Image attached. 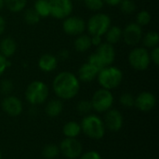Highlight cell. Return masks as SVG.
Wrapping results in <instances>:
<instances>
[{"mask_svg":"<svg viewBox=\"0 0 159 159\" xmlns=\"http://www.w3.org/2000/svg\"><path fill=\"white\" fill-rule=\"evenodd\" d=\"M52 89L58 99L69 101L78 94L80 90V81L75 74L63 71L59 73L53 79Z\"/></svg>","mask_w":159,"mask_h":159,"instance_id":"6da1fadb","label":"cell"},{"mask_svg":"<svg viewBox=\"0 0 159 159\" xmlns=\"http://www.w3.org/2000/svg\"><path fill=\"white\" fill-rule=\"evenodd\" d=\"M81 132H83L88 138L98 141L104 137L106 129L102 118L94 114H89L84 116L80 122Z\"/></svg>","mask_w":159,"mask_h":159,"instance_id":"7a4b0ae2","label":"cell"},{"mask_svg":"<svg viewBox=\"0 0 159 159\" xmlns=\"http://www.w3.org/2000/svg\"><path fill=\"white\" fill-rule=\"evenodd\" d=\"M97 80L102 89L112 91L121 85L123 81V72L118 67L109 65L100 70Z\"/></svg>","mask_w":159,"mask_h":159,"instance_id":"3957f363","label":"cell"},{"mask_svg":"<svg viewBox=\"0 0 159 159\" xmlns=\"http://www.w3.org/2000/svg\"><path fill=\"white\" fill-rule=\"evenodd\" d=\"M49 94L48 85L40 80L31 82L25 89V99L32 106H37L47 102Z\"/></svg>","mask_w":159,"mask_h":159,"instance_id":"277c9868","label":"cell"},{"mask_svg":"<svg viewBox=\"0 0 159 159\" xmlns=\"http://www.w3.org/2000/svg\"><path fill=\"white\" fill-rule=\"evenodd\" d=\"M112 20L109 15L105 13H96L92 15L88 22H86V29L88 30L89 35L102 36L105 34L109 27L111 26Z\"/></svg>","mask_w":159,"mask_h":159,"instance_id":"5b68a950","label":"cell"},{"mask_svg":"<svg viewBox=\"0 0 159 159\" xmlns=\"http://www.w3.org/2000/svg\"><path fill=\"white\" fill-rule=\"evenodd\" d=\"M115 102L114 95L111 90L101 88L96 90L90 100L92 110L98 114H104L111 108H113Z\"/></svg>","mask_w":159,"mask_h":159,"instance_id":"8992f818","label":"cell"},{"mask_svg":"<svg viewBox=\"0 0 159 159\" xmlns=\"http://www.w3.org/2000/svg\"><path fill=\"white\" fill-rule=\"evenodd\" d=\"M129 63L134 70L145 71L151 63L150 53L147 48L143 47L134 48L129 54Z\"/></svg>","mask_w":159,"mask_h":159,"instance_id":"52a82bcc","label":"cell"},{"mask_svg":"<svg viewBox=\"0 0 159 159\" xmlns=\"http://www.w3.org/2000/svg\"><path fill=\"white\" fill-rule=\"evenodd\" d=\"M60 154L67 159H77L83 153V146L77 138H64L59 144Z\"/></svg>","mask_w":159,"mask_h":159,"instance_id":"ba28073f","label":"cell"},{"mask_svg":"<svg viewBox=\"0 0 159 159\" xmlns=\"http://www.w3.org/2000/svg\"><path fill=\"white\" fill-rule=\"evenodd\" d=\"M50 16L57 20H64L73 12L72 0H48Z\"/></svg>","mask_w":159,"mask_h":159,"instance_id":"9c48e42d","label":"cell"},{"mask_svg":"<svg viewBox=\"0 0 159 159\" xmlns=\"http://www.w3.org/2000/svg\"><path fill=\"white\" fill-rule=\"evenodd\" d=\"M102 121L106 130L111 132H118L124 125V116L119 110L111 108L104 113Z\"/></svg>","mask_w":159,"mask_h":159,"instance_id":"30bf717a","label":"cell"},{"mask_svg":"<svg viewBox=\"0 0 159 159\" xmlns=\"http://www.w3.org/2000/svg\"><path fill=\"white\" fill-rule=\"evenodd\" d=\"M62 29L65 34L73 36H77L84 34L86 30V21L77 16H69L63 20Z\"/></svg>","mask_w":159,"mask_h":159,"instance_id":"8fae6325","label":"cell"},{"mask_svg":"<svg viewBox=\"0 0 159 159\" xmlns=\"http://www.w3.org/2000/svg\"><path fill=\"white\" fill-rule=\"evenodd\" d=\"M122 37L128 46H137L143 38V29L136 22L129 23L122 30Z\"/></svg>","mask_w":159,"mask_h":159,"instance_id":"7c38bea8","label":"cell"},{"mask_svg":"<svg viewBox=\"0 0 159 159\" xmlns=\"http://www.w3.org/2000/svg\"><path fill=\"white\" fill-rule=\"evenodd\" d=\"M1 108L10 117H17L23 111V105L21 101L13 95H7L2 100Z\"/></svg>","mask_w":159,"mask_h":159,"instance_id":"4fadbf2b","label":"cell"},{"mask_svg":"<svg viewBox=\"0 0 159 159\" xmlns=\"http://www.w3.org/2000/svg\"><path fill=\"white\" fill-rule=\"evenodd\" d=\"M157 105V98L150 91H143L135 97L134 106L141 112H150Z\"/></svg>","mask_w":159,"mask_h":159,"instance_id":"5bb4252c","label":"cell"},{"mask_svg":"<svg viewBox=\"0 0 159 159\" xmlns=\"http://www.w3.org/2000/svg\"><path fill=\"white\" fill-rule=\"evenodd\" d=\"M96 54L99 56L105 67L112 65L116 59V49L114 45H111L107 42L102 43L97 47Z\"/></svg>","mask_w":159,"mask_h":159,"instance_id":"9a60e30c","label":"cell"},{"mask_svg":"<svg viewBox=\"0 0 159 159\" xmlns=\"http://www.w3.org/2000/svg\"><path fill=\"white\" fill-rule=\"evenodd\" d=\"M99 72V69H97L95 66L89 62H86L80 66L76 76L79 79V81L84 83H89L97 78Z\"/></svg>","mask_w":159,"mask_h":159,"instance_id":"2e32d148","label":"cell"},{"mask_svg":"<svg viewBox=\"0 0 159 159\" xmlns=\"http://www.w3.org/2000/svg\"><path fill=\"white\" fill-rule=\"evenodd\" d=\"M38 68L45 72V73H50L52 71H54L57 68L58 65V58L50 53H46L43 54L37 62Z\"/></svg>","mask_w":159,"mask_h":159,"instance_id":"e0dca14e","label":"cell"},{"mask_svg":"<svg viewBox=\"0 0 159 159\" xmlns=\"http://www.w3.org/2000/svg\"><path fill=\"white\" fill-rule=\"evenodd\" d=\"M17 49V44L16 41L10 37L7 36L1 39L0 41V54H2L5 58H10L12 57Z\"/></svg>","mask_w":159,"mask_h":159,"instance_id":"ac0fdd59","label":"cell"},{"mask_svg":"<svg viewBox=\"0 0 159 159\" xmlns=\"http://www.w3.org/2000/svg\"><path fill=\"white\" fill-rule=\"evenodd\" d=\"M63 111V102L60 99H52L48 101L45 106V113L48 117H58Z\"/></svg>","mask_w":159,"mask_h":159,"instance_id":"d6986e66","label":"cell"},{"mask_svg":"<svg viewBox=\"0 0 159 159\" xmlns=\"http://www.w3.org/2000/svg\"><path fill=\"white\" fill-rule=\"evenodd\" d=\"M62 133L65 138H77L81 133L80 123L75 120L66 122L62 127Z\"/></svg>","mask_w":159,"mask_h":159,"instance_id":"ffe728a7","label":"cell"},{"mask_svg":"<svg viewBox=\"0 0 159 159\" xmlns=\"http://www.w3.org/2000/svg\"><path fill=\"white\" fill-rule=\"evenodd\" d=\"M91 39L89 34H81L77 35L74 42V48L78 52H86L91 48Z\"/></svg>","mask_w":159,"mask_h":159,"instance_id":"44dd1931","label":"cell"},{"mask_svg":"<svg viewBox=\"0 0 159 159\" xmlns=\"http://www.w3.org/2000/svg\"><path fill=\"white\" fill-rule=\"evenodd\" d=\"M104 35H105V39L107 43L111 45H115L118 43L120 39L122 38V29L119 26L111 25Z\"/></svg>","mask_w":159,"mask_h":159,"instance_id":"7402d4cb","label":"cell"},{"mask_svg":"<svg viewBox=\"0 0 159 159\" xmlns=\"http://www.w3.org/2000/svg\"><path fill=\"white\" fill-rule=\"evenodd\" d=\"M143 48H154L156 47H158L159 44V34L156 31L148 32L144 36H143L142 40Z\"/></svg>","mask_w":159,"mask_h":159,"instance_id":"603a6c76","label":"cell"},{"mask_svg":"<svg viewBox=\"0 0 159 159\" xmlns=\"http://www.w3.org/2000/svg\"><path fill=\"white\" fill-rule=\"evenodd\" d=\"M34 9L36 11L40 18H47L50 16L48 0H36L34 6Z\"/></svg>","mask_w":159,"mask_h":159,"instance_id":"cb8c5ba5","label":"cell"},{"mask_svg":"<svg viewBox=\"0 0 159 159\" xmlns=\"http://www.w3.org/2000/svg\"><path fill=\"white\" fill-rule=\"evenodd\" d=\"M27 2L28 0H5V7L9 11L17 13L25 8Z\"/></svg>","mask_w":159,"mask_h":159,"instance_id":"d4e9b609","label":"cell"},{"mask_svg":"<svg viewBox=\"0 0 159 159\" xmlns=\"http://www.w3.org/2000/svg\"><path fill=\"white\" fill-rule=\"evenodd\" d=\"M60 155L59 145L54 143H49L45 145L42 150V157L45 159H55Z\"/></svg>","mask_w":159,"mask_h":159,"instance_id":"484cf974","label":"cell"},{"mask_svg":"<svg viewBox=\"0 0 159 159\" xmlns=\"http://www.w3.org/2000/svg\"><path fill=\"white\" fill-rule=\"evenodd\" d=\"M23 19H24V21L27 24H29V25H35V24H37L39 22L41 18L39 17V15L36 13V11L34 8H28L24 12Z\"/></svg>","mask_w":159,"mask_h":159,"instance_id":"4316f807","label":"cell"},{"mask_svg":"<svg viewBox=\"0 0 159 159\" xmlns=\"http://www.w3.org/2000/svg\"><path fill=\"white\" fill-rule=\"evenodd\" d=\"M151 20H152L151 14L147 10H141L136 16V23L141 27L148 25Z\"/></svg>","mask_w":159,"mask_h":159,"instance_id":"83f0119b","label":"cell"},{"mask_svg":"<svg viewBox=\"0 0 159 159\" xmlns=\"http://www.w3.org/2000/svg\"><path fill=\"white\" fill-rule=\"evenodd\" d=\"M119 102L122 106H124L126 108L134 107L135 97L129 92H125V93L121 94V96L119 97Z\"/></svg>","mask_w":159,"mask_h":159,"instance_id":"f1b7e54d","label":"cell"},{"mask_svg":"<svg viewBox=\"0 0 159 159\" xmlns=\"http://www.w3.org/2000/svg\"><path fill=\"white\" fill-rule=\"evenodd\" d=\"M76 110L80 115H83V116H87V115L90 114V112L92 111V106H91L90 101L81 100L76 104Z\"/></svg>","mask_w":159,"mask_h":159,"instance_id":"f546056e","label":"cell"},{"mask_svg":"<svg viewBox=\"0 0 159 159\" xmlns=\"http://www.w3.org/2000/svg\"><path fill=\"white\" fill-rule=\"evenodd\" d=\"M118 6L120 10L125 14H131L136 10V5L132 0H122Z\"/></svg>","mask_w":159,"mask_h":159,"instance_id":"4dcf8cb0","label":"cell"},{"mask_svg":"<svg viewBox=\"0 0 159 159\" xmlns=\"http://www.w3.org/2000/svg\"><path fill=\"white\" fill-rule=\"evenodd\" d=\"M84 3L87 8L92 11H100L104 6L103 0H84Z\"/></svg>","mask_w":159,"mask_h":159,"instance_id":"1f68e13d","label":"cell"},{"mask_svg":"<svg viewBox=\"0 0 159 159\" xmlns=\"http://www.w3.org/2000/svg\"><path fill=\"white\" fill-rule=\"evenodd\" d=\"M13 83L9 79H3L0 82V92L4 95H10L13 90Z\"/></svg>","mask_w":159,"mask_h":159,"instance_id":"d6a6232c","label":"cell"},{"mask_svg":"<svg viewBox=\"0 0 159 159\" xmlns=\"http://www.w3.org/2000/svg\"><path fill=\"white\" fill-rule=\"evenodd\" d=\"M88 62L90 63V64H92L93 66H95L97 69H99V71L105 67V66L103 65V63L102 62L101 59L99 58V56L96 54V52H95V53H92V54H90V55L89 56Z\"/></svg>","mask_w":159,"mask_h":159,"instance_id":"836d02e7","label":"cell"},{"mask_svg":"<svg viewBox=\"0 0 159 159\" xmlns=\"http://www.w3.org/2000/svg\"><path fill=\"white\" fill-rule=\"evenodd\" d=\"M77 159H102V156L100 155L99 152L95 151V150H90V151H87V152H83L80 157Z\"/></svg>","mask_w":159,"mask_h":159,"instance_id":"e575fe53","label":"cell"},{"mask_svg":"<svg viewBox=\"0 0 159 159\" xmlns=\"http://www.w3.org/2000/svg\"><path fill=\"white\" fill-rule=\"evenodd\" d=\"M11 65V62L5 58L2 54H0V76L6 72V70Z\"/></svg>","mask_w":159,"mask_h":159,"instance_id":"d590c367","label":"cell"},{"mask_svg":"<svg viewBox=\"0 0 159 159\" xmlns=\"http://www.w3.org/2000/svg\"><path fill=\"white\" fill-rule=\"evenodd\" d=\"M150 59H151V61L154 62V64L156 66H158L159 65V48L158 47H156L154 48H152V51L150 53Z\"/></svg>","mask_w":159,"mask_h":159,"instance_id":"8d00e7d4","label":"cell"},{"mask_svg":"<svg viewBox=\"0 0 159 159\" xmlns=\"http://www.w3.org/2000/svg\"><path fill=\"white\" fill-rule=\"evenodd\" d=\"M70 57V53L67 49H61L58 53V58L61 61H66Z\"/></svg>","mask_w":159,"mask_h":159,"instance_id":"74e56055","label":"cell"},{"mask_svg":"<svg viewBox=\"0 0 159 159\" xmlns=\"http://www.w3.org/2000/svg\"><path fill=\"white\" fill-rule=\"evenodd\" d=\"M90 39H91V45L96 46V47H98L99 45H101V44L102 43V36L91 35V36H90Z\"/></svg>","mask_w":159,"mask_h":159,"instance_id":"f35d334b","label":"cell"},{"mask_svg":"<svg viewBox=\"0 0 159 159\" xmlns=\"http://www.w3.org/2000/svg\"><path fill=\"white\" fill-rule=\"evenodd\" d=\"M6 30V20L0 15V35L4 34Z\"/></svg>","mask_w":159,"mask_h":159,"instance_id":"ab89813d","label":"cell"},{"mask_svg":"<svg viewBox=\"0 0 159 159\" xmlns=\"http://www.w3.org/2000/svg\"><path fill=\"white\" fill-rule=\"evenodd\" d=\"M121 1L122 0H103L104 4H107L108 6H111V7L118 6Z\"/></svg>","mask_w":159,"mask_h":159,"instance_id":"60d3db41","label":"cell"},{"mask_svg":"<svg viewBox=\"0 0 159 159\" xmlns=\"http://www.w3.org/2000/svg\"><path fill=\"white\" fill-rule=\"evenodd\" d=\"M5 7V0H0V10Z\"/></svg>","mask_w":159,"mask_h":159,"instance_id":"b9f144b4","label":"cell"},{"mask_svg":"<svg viewBox=\"0 0 159 159\" xmlns=\"http://www.w3.org/2000/svg\"><path fill=\"white\" fill-rule=\"evenodd\" d=\"M3 157V156H2V153H1V151H0V159H2Z\"/></svg>","mask_w":159,"mask_h":159,"instance_id":"7bdbcfd3","label":"cell"},{"mask_svg":"<svg viewBox=\"0 0 159 159\" xmlns=\"http://www.w3.org/2000/svg\"><path fill=\"white\" fill-rule=\"evenodd\" d=\"M77 1H79V0H77Z\"/></svg>","mask_w":159,"mask_h":159,"instance_id":"ee69618b","label":"cell"}]
</instances>
